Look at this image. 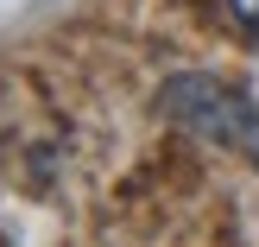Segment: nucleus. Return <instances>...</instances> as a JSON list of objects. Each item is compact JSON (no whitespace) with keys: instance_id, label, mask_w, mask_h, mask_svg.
<instances>
[{"instance_id":"1","label":"nucleus","mask_w":259,"mask_h":247,"mask_svg":"<svg viewBox=\"0 0 259 247\" xmlns=\"http://www.w3.org/2000/svg\"><path fill=\"white\" fill-rule=\"evenodd\" d=\"M158 108L171 114L177 127H190L196 139H209V146L259 152V108L240 95V89L215 83V76H177V83H164Z\"/></svg>"},{"instance_id":"2","label":"nucleus","mask_w":259,"mask_h":247,"mask_svg":"<svg viewBox=\"0 0 259 247\" xmlns=\"http://www.w3.org/2000/svg\"><path fill=\"white\" fill-rule=\"evenodd\" d=\"M228 19H234L240 32H253V38H259V0H228Z\"/></svg>"}]
</instances>
